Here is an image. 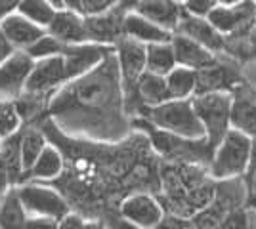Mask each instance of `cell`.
Segmentation results:
<instances>
[{
	"instance_id": "cell-24",
	"label": "cell",
	"mask_w": 256,
	"mask_h": 229,
	"mask_svg": "<svg viewBox=\"0 0 256 229\" xmlns=\"http://www.w3.org/2000/svg\"><path fill=\"white\" fill-rule=\"evenodd\" d=\"M166 84L172 99H193L197 94L199 73L186 67H176L170 75L166 76Z\"/></svg>"
},
{
	"instance_id": "cell-13",
	"label": "cell",
	"mask_w": 256,
	"mask_h": 229,
	"mask_svg": "<svg viewBox=\"0 0 256 229\" xmlns=\"http://www.w3.org/2000/svg\"><path fill=\"white\" fill-rule=\"evenodd\" d=\"M199 73V84H197V94L195 96H203V94H232L235 86H239L241 76L234 67L224 65L218 57L214 59L208 67H204Z\"/></svg>"
},
{
	"instance_id": "cell-25",
	"label": "cell",
	"mask_w": 256,
	"mask_h": 229,
	"mask_svg": "<svg viewBox=\"0 0 256 229\" xmlns=\"http://www.w3.org/2000/svg\"><path fill=\"white\" fill-rule=\"evenodd\" d=\"M48 147V142L44 138V134L36 128H29V130L22 132V164H23V174L27 176L32 170V166L40 159L44 149ZM23 176V180H25Z\"/></svg>"
},
{
	"instance_id": "cell-7",
	"label": "cell",
	"mask_w": 256,
	"mask_h": 229,
	"mask_svg": "<svg viewBox=\"0 0 256 229\" xmlns=\"http://www.w3.org/2000/svg\"><path fill=\"white\" fill-rule=\"evenodd\" d=\"M18 193L29 218H50L62 222L65 216L71 214L67 201L50 187L27 184L18 187Z\"/></svg>"
},
{
	"instance_id": "cell-4",
	"label": "cell",
	"mask_w": 256,
	"mask_h": 229,
	"mask_svg": "<svg viewBox=\"0 0 256 229\" xmlns=\"http://www.w3.org/2000/svg\"><path fill=\"white\" fill-rule=\"evenodd\" d=\"M250 149H252V138L232 128L214 153L208 168L210 178L214 182L245 178L250 164Z\"/></svg>"
},
{
	"instance_id": "cell-43",
	"label": "cell",
	"mask_w": 256,
	"mask_h": 229,
	"mask_svg": "<svg viewBox=\"0 0 256 229\" xmlns=\"http://www.w3.org/2000/svg\"><path fill=\"white\" fill-rule=\"evenodd\" d=\"M254 15H256V4H254Z\"/></svg>"
},
{
	"instance_id": "cell-9",
	"label": "cell",
	"mask_w": 256,
	"mask_h": 229,
	"mask_svg": "<svg viewBox=\"0 0 256 229\" xmlns=\"http://www.w3.org/2000/svg\"><path fill=\"white\" fill-rule=\"evenodd\" d=\"M67 82L65 78V61L64 55H56V57H48L42 61H36L34 69L29 75V80L25 84L23 94L32 96V98H40V96H48L58 86H62Z\"/></svg>"
},
{
	"instance_id": "cell-22",
	"label": "cell",
	"mask_w": 256,
	"mask_h": 229,
	"mask_svg": "<svg viewBox=\"0 0 256 229\" xmlns=\"http://www.w3.org/2000/svg\"><path fill=\"white\" fill-rule=\"evenodd\" d=\"M29 214L23 207L18 187L0 201V229H25Z\"/></svg>"
},
{
	"instance_id": "cell-10",
	"label": "cell",
	"mask_w": 256,
	"mask_h": 229,
	"mask_svg": "<svg viewBox=\"0 0 256 229\" xmlns=\"http://www.w3.org/2000/svg\"><path fill=\"white\" fill-rule=\"evenodd\" d=\"M118 212L140 229H157L164 220V210L160 203L148 193H134L126 197L120 203Z\"/></svg>"
},
{
	"instance_id": "cell-39",
	"label": "cell",
	"mask_w": 256,
	"mask_h": 229,
	"mask_svg": "<svg viewBox=\"0 0 256 229\" xmlns=\"http://www.w3.org/2000/svg\"><path fill=\"white\" fill-rule=\"evenodd\" d=\"M18 8H20L18 0H0V21H4L12 13H16Z\"/></svg>"
},
{
	"instance_id": "cell-27",
	"label": "cell",
	"mask_w": 256,
	"mask_h": 229,
	"mask_svg": "<svg viewBox=\"0 0 256 229\" xmlns=\"http://www.w3.org/2000/svg\"><path fill=\"white\" fill-rule=\"evenodd\" d=\"M64 172V157L54 145H48L36 164L32 166V170L25 178H32V180H54Z\"/></svg>"
},
{
	"instance_id": "cell-19",
	"label": "cell",
	"mask_w": 256,
	"mask_h": 229,
	"mask_svg": "<svg viewBox=\"0 0 256 229\" xmlns=\"http://www.w3.org/2000/svg\"><path fill=\"white\" fill-rule=\"evenodd\" d=\"M170 44L178 67H186V69H193V71H203L204 67H208L216 59V55L212 52H208L201 44H197L195 40L184 36V34H174Z\"/></svg>"
},
{
	"instance_id": "cell-15",
	"label": "cell",
	"mask_w": 256,
	"mask_h": 229,
	"mask_svg": "<svg viewBox=\"0 0 256 229\" xmlns=\"http://www.w3.org/2000/svg\"><path fill=\"white\" fill-rule=\"evenodd\" d=\"M34 63L36 61L25 52H16L4 65H0V92L8 96L23 94Z\"/></svg>"
},
{
	"instance_id": "cell-26",
	"label": "cell",
	"mask_w": 256,
	"mask_h": 229,
	"mask_svg": "<svg viewBox=\"0 0 256 229\" xmlns=\"http://www.w3.org/2000/svg\"><path fill=\"white\" fill-rule=\"evenodd\" d=\"M176 67L178 65H176V57H174L170 42L148 46V73L166 78Z\"/></svg>"
},
{
	"instance_id": "cell-1",
	"label": "cell",
	"mask_w": 256,
	"mask_h": 229,
	"mask_svg": "<svg viewBox=\"0 0 256 229\" xmlns=\"http://www.w3.org/2000/svg\"><path fill=\"white\" fill-rule=\"evenodd\" d=\"M84 113L76 130H88L96 138L118 140L126 134L124 94L115 54L86 76L69 82L64 92L54 99L50 115L64 117L75 126Z\"/></svg>"
},
{
	"instance_id": "cell-38",
	"label": "cell",
	"mask_w": 256,
	"mask_h": 229,
	"mask_svg": "<svg viewBox=\"0 0 256 229\" xmlns=\"http://www.w3.org/2000/svg\"><path fill=\"white\" fill-rule=\"evenodd\" d=\"M60 229H86V222L76 214H69L60 222Z\"/></svg>"
},
{
	"instance_id": "cell-29",
	"label": "cell",
	"mask_w": 256,
	"mask_h": 229,
	"mask_svg": "<svg viewBox=\"0 0 256 229\" xmlns=\"http://www.w3.org/2000/svg\"><path fill=\"white\" fill-rule=\"evenodd\" d=\"M115 4L117 2H113V0H65V8L78 13L82 19L98 17L111 10Z\"/></svg>"
},
{
	"instance_id": "cell-37",
	"label": "cell",
	"mask_w": 256,
	"mask_h": 229,
	"mask_svg": "<svg viewBox=\"0 0 256 229\" xmlns=\"http://www.w3.org/2000/svg\"><path fill=\"white\" fill-rule=\"evenodd\" d=\"M16 52H18V50L12 46L10 40L4 36L2 29H0V65H4V63H6V61H8Z\"/></svg>"
},
{
	"instance_id": "cell-30",
	"label": "cell",
	"mask_w": 256,
	"mask_h": 229,
	"mask_svg": "<svg viewBox=\"0 0 256 229\" xmlns=\"http://www.w3.org/2000/svg\"><path fill=\"white\" fill-rule=\"evenodd\" d=\"M65 44H62L58 38H54L46 33L38 40L36 44H32L29 50H25V54L32 57L34 61H42V59H48V57H56V55H62L65 52Z\"/></svg>"
},
{
	"instance_id": "cell-32",
	"label": "cell",
	"mask_w": 256,
	"mask_h": 229,
	"mask_svg": "<svg viewBox=\"0 0 256 229\" xmlns=\"http://www.w3.org/2000/svg\"><path fill=\"white\" fill-rule=\"evenodd\" d=\"M216 4L218 2H214V0H188L182 6L193 17H203V19H206L210 15V11L216 8Z\"/></svg>"
},
{
	"instance_id": "cell-20",
	"label": "cell",
	"mask_w": 256,
	"mask_h": 229,
	"mask_svg": "<svg viewBox=\"0 0 256 229\" xmlns=\"http://www.w3.org/2000/svg\"><path fill=\"white\" fill-rule=\"evenodd\" d=\"M124 36L136 40V42L150 46V44L172 42V36L174 34L157 27L155 23H151L150 19L142 17L140 13H136V11L132 10L128 11L126 17H124Z\"/></svg>"
},
{
	"instance_id": "cell-3",
	"label": "cell",
	"mask_w": 256,
	"mask_h": 229,
	"mask_svg": "<svg viewBox=\"0 0 256 229\" xmlns=\"http://www.w3.org/2000/svg\"><path fill=\"white\" fill-rule=\"evenodd\" d=\"M132 124L146 132L153 142V147L160 155H164L168 161H174L178 164H199L204 168H210L214 155L208 147L206 138L204 140H184V138L155 128L146 119H134Z\"/></svg>"
},
{
	"instance_id": "cell-11",
	"label": "cell",
	"mask_w": 256,
	"mask_h": 229,
	"mask_svg": "<svg viewBox=\"0 0 256 229\" xmlns=\"http://www.w3.org/2000/svg\"><path fill=\"white\" fill-rule=\"evenodd\" d=\"M232 128L248 138L256 136V90L241 82L232 90Z\"/></svg>"
},
{
	"instance_id": "cell-28",
	"label": "cell",
	"mask_w": 256,
	"mask_h": 229,
	"mask_svg": "<svg viewBox=\"0 0 256 229\" xmlns=\"http://www.w3.org/2000/svg\"><path fill=\"white\" fill-rule=\"evenodd\" d=\"M18 11L31 23L42 27V29H48L58 10L52 6V2H46V0H22Z\"/></svg>"
},
{
	"instance_id": "cell-8",
	"label": "cell",
	"mask_w": 256,
	"mask_h": 229,
	"mask_svg": "<svg viewBox=\"0 0 256 229\" xmlns=\"http://www.w3.org/2000/svg\"><path fill=\"white\" fill-rule=\"evenodd\" d=\"M115 54V48L111 46H100V44H78V46H67L65 48L64 61H65V78L67 84L78 80L92 73L94 69L102 65L107 57Z\"/></svg>"
},
{
	"instance_id": "cell-31",
	"label": "cell",
	"mask_w": 256,
	"mask_h": 229,
	"mask_svg": "<svg viewBox=\"0 0 256 229\" xmlns=\"http://www.w3.org/2000/svg\"><path fill=\"white\" fill-rule=\"evenodd\" d=\"M220 229H252V222L248 218V212L246 208H237L234 212H230L226 216L224 224Z\"/></svg>"
},
{
	"instance_id": "cell-36",
	"label": "cell",
	"mask_w": 256,
	"mask_h": 229,
	"mask_svg": "<svg viewBox=\"0 0 256 229\" xmlns=\"http://www.w3.org/2000/svg\"><path fill=\"white\" fill-rule=\"evenodd\" d=\"M256 178V136L252 138V149H250V164H248V170H246L245 174V186L246 189H250L252 187V182H254Z\"/></svg>"
},
{
	"instance_id": "cell-33",
	"label": "cell",
	"mask_w": 256,
	"mask_h": 229,
	"mask_svg": "<svg viewBox=\"0 0 256 229\" xmlns=\"http://www.w3.org/2000/svg\"><path fill=\"white\" fill-rule=\"evenodd\" d=\"M102 224L106 226V229H140L138 226H134L130 220H126L120 212H111L106 218L102 220Z\"/></svg>"
},
{
	"instance_id": "cell-23",
	"label": "cell",
	"mask_w": 256,
	"mask_h": 229,
	"mask_svg": "<svg viewBox=\"0 0 256 229\" xmlns=\"http://www.w3.org/2000/svg\"><path fill=\"white\" fill-rule=\"evenodd\" d=\"M22 132L23 130L6 138L0 145V161L6 164L14 187L20 186V182H23V176H25L22 164Z\"/></svg>"
},
{
	"instance_id": "cell-41",
	"label": "cell",
	"mask_w": 256,
	"mask_h": 229,
	"mask_svg": "<svg viewBox=\"0 0 256 229\" xmlns=\"http://www.w3.org/2000/svg\"><path fill=\"white\" fill-rule=\"evenodd\" d=\"M86 229H106L102 222H86Z\"/></svg>"
},
{
	"instance_id": "cell-17",
	"label": "cell",
	"mask_w": 256,
	"mask_h": 229,
	"mask_svg": "<svg viewBox=\"0 0 256 229\" xmlns=\"http://www.w3.org/2000/svg\"><path fill=\"white\" fill-rule=\"evenodd\" d=\"M0 29L18 52L29 50L32 44H36L46 34V29L31 23L27 17H23L20 11L12 13L10 17L0 21Z\"/></svg>"
},
{
	"instance_id": "cell-42",
	"label": "cell",
	"mask_w": 256,
	"mask_h": 229,
	"mask_svg": "<svg viewBox=\"0 0 256 229\" xmlns=\"http://www.w3.org/2000/svg\"><path fill=\"white\" fill-rule=\"evenodd\" d=\"M252 229H256V214H254V220H252Z\"/></svg>"
},
{
	"instance_id": "cell-6",
	"label": "cell",
	"mask_w": 256,
	"mask_h": 229,
	"mask_svg": "<svg viewBox=\"0 0 256 229\" xmlns=\"http://www.w3.org/2000/svg\"><path fill=\"white\" fill-rule=\"evenodd\" d=\"M136 2H117L113 8L98 17L84 19L88 42L115 48L120 38H124V17L134 10Z\"/></svg>"
},
{
	"instance_id": "cell-5",
	"label": "cell",
	"mask_w": 256,
	"mask_h": 229,
	"mask_svg": "<svg viewBox=\"0 0 256 229\" xmlns=\"http://www.w3.org/2000/svg\"><path fill=\"white\" fill-rule=\"evenodd\" d=\"M193 109L203 122L206 140L212 155L224 142L228 132L232 130L230 113H232V94H203L192 99Z\"/></svg>"
},
{
	"instance_id": "cell-16",
	"label": "cell",
	"mask_w": 256,
	"mask_h": 229,
	"mask_svg": "<svg viewBox=\"0 0 256 229\" xmlns=\"http://www.w3.org/2000/svg\"><path fill=\"white\" fill-rule=\"evenodd\" d=\"M46 33L58 38L65 46H78V44H88V34H86L84 19L71 11L69 8L56 11V17L46 29Z\"/></svg>"
},
{
	"instance_id": "cell-40",
	"label": "cell",
	"mask_w": 256,
	"mask_h": 229,
	"mask_svg": "<svg viewBox=\"0 0 256 229\" xmlns=\"http://www.w3.org/2000/svg\"><path fill=\"white\" fill-rule=\"evenodd\" d=\"M246 208H254L256 210V178L252 182V187L248 189V199H246Z\"/></svg>"
},
{
	"instance_id": "cell-14",
	"label": "cell",
	"mask_w": 256,
	"mask_h": 229,
	"mask_svg": "<svg viewBox=\"0 0 256 229\" xmlns=\"http://www.w3.org/2000/svg\"><path fill=\"white\" fill-rule=\"evenodd\" d=\"M212 27L222 34L237 33L241 25L254 19V4L252 2H218L216 8L206 17Z\"/></svg>"
},
{
	"instance_id": "cell-21",
	"label": "cell",
	"mask_w": 256,
	"mask_h": 229,
	"mask_svg": "<svg viewBox=\"0 0 256 229\" xmlns=\"http://www.w3.org/2000/svg\"><path fill=\"white\" fill-rule=\"evenodd\" d=\"M138 99L140 105H142V111L151 109V107H159L162 103L170 101L172 98L170 92H168L166 78L146 71L138 82Z\"/></svg>"
},
{
	"instance_id": "cell-34",
	"label": "cell",
	"mask_w": 256,
	"mask_h": 229,
	"mask_svg": "<svg viewBox=\"0 0 256 229\" xmlns=\"http://www.w3.org/2000/svg\"><path fill=\"white\" fill-rule=\"evenodd\" d=\"M25 229H60V222L50 218H29Z\"/></svg>"
},
{
	"instance_id": "cell-35",
	"label": "cell",
	"mask_w": 256,
	"mask_h": 229,
	"mask_svg": "<svg viewBox=\"0 0 256 229\" xmlns=\"http://www.w3.org/2000/svg\"><path fill=\"white\" fill-rule=\"evenodd\" d=\"M12 189H14V184H12V178L8 174V168H6V164L0 161V201L10 193Z\"/></svg>"
},
{
	"instance_id": "cell-2",
	"label": "cell",
	"mask_w": 256,
	"mask_h": 229,
	"mask_svg": "<svg viewBox=\"0 0 256 229\" xmlns=\"http://www.w3.org/2000/svg\"><path fill=\"white\" fill-rule=\"evenodd\" d=\"M140 115L155 128L184 138V140H204L206 138L203 122L199 120L197 113L193 109L192 99H170L159 107L144 109Z\"/></svg>"
},
{
	"instance_id": "cell-18",
	"label": "cell",
	"mask_w": 256,
	"mask_h": 229,
	"mask_svg": "<svg viewBox=\"0 0 256 229\" xmlns=\"http://www.w3.org/2000/svg\"><path fill=\"white\" fill-rule=\"evenodd\" d=\"M134 11L140 13L142 17L150 19L151 23H155L160 29L168 31V33L176 34V31H178L182 17V4H178V2H170V0H144V2H136Z\"/></svg>"
},
{
	"instance_id": "cell-12",
	"label": "cell",
	"mask_w": 256,
	"mask_h": 229,
	"mask_svg": "<svg viewBox=\"0 0 256 229\" xmlns=\"http://www.w3.org/2000/svg\"><path fill=\"white\" fill-rule=\"evenodd\" d=\"M176 34H184V36L192 38V40H195L197 44H201L203 48H206L208 52H212L214 55L224 52V48H226L224 34L218 33L208 19L190 15L188 11L184 10V6H182V17H180V25H178Z\"/></svg>"
}]
</instances>
